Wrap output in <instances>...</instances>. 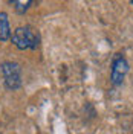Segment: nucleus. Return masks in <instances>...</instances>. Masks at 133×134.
<instances>
[{
    "label": "nucleus",
    "instance_id": "7ed1b4c3",
    "mask_svg": "<svg viewBox=\"0 0 133 134\" xmlns=\"http://www.w3.org/2000/svg\"><path fill=\"white\" fill-rule=\"evenodd\" d=\"M2 73L5 78V85L9 90H17L22 85V69L17 63L6 61L2 64Z\"/></svg>",
    "mask_w": 133,
    "mask_h": 134
},
{
    "label": "nucleus",
    "instance_id": "39448f33",
    "mask_svg": "<svg viewBox=\"0 0 133 134\" xmlns=\"http://www.w3.org/2000/svg\"><path fill=\"white\" fill-rule=\"evenodd\" d=\"M32 3H34L32 0H14L12 2V5H14V8L18 14H25L26 11L31 8Z\"/></svg>",
    "mask_w": 133,
    "mask_h": 134
},
{
    "label": "nucleus",
    "instance_id": "20e7f679",
    "mask_svg": "<svg viewBox=\"0 0 133 134\" xmlns=\"http://www.w3.org/2000/svg\"><path fill=\"white\" fill-rule=\"evenodd\" d=\"M11 38V27H9V18L6 12H0V41H8Z\"/></svg>",
    "mask_w": 133,
    "mask_h": 134
},
{
    "label": "nucleus",
    "instance_id": "f03ea898",
    "mask_svg": "<svg viewBox=\"0 0 133 134\" xmlns=\"http://www.w3.org/2000/svg\"><path fill=\"white\" fill-rule=\"evenodd\" d=\"M130 70V66H129V61L125 59L124 55L121 53H116L113 59H112V69H110V82L113 84L115 87L121 85L124 82L125 76Z\"/></svg>",
    "mask_w": 133,
    "mask_h": 134
},
{
    "label": "nucleus",
    "instance_id": "423d86ee",
    "mask_svg": "<svg viewBox=\"0 0 133 134\" xmlns=\"http://www.w3.org/2000/svg\"><path fill=\"white\" fill-rule=\"evenodd\" d=\"M130 3H132V5H133V0H132V2H130Z\"/></svg>",
    "mask_w": 133,
    "mask_h": 134
},
{
    "label": "nucleus",
    "instance_id": "f257e3e1",
    "mask_svg": "<svg viewBox=\"0 0 133 134\" xmlns=\"http://www.w3.org/2000/svg\"><path fill=\"white\" fill-rule=\"evenodd\" d=\"M11 41L20 50H35L40 46V35L31 26H20L12 32Z\"/></svg>",
    "mask_w": 133,
    "mask_h": 134
}]
</instances>
